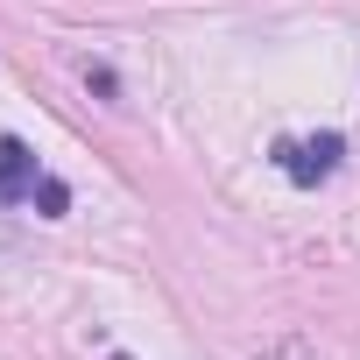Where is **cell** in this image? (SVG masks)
Wrapping results in <instances>:
<instances>
[{"mask_svg": "<svg viewBox=\"0 0 360 360\" xmlns=\"http://www.w3.org/2000/svg\"><path fill=\"white\" fill-rule=\"evenodd\" d=\"M113 360H127V353H113Z\"/></svg>", "mask_w": 360, "mask_h": 360, "instance_id": "277c9868", "label": "cell"}, {"mask_svg": "<svg viewBox=\"0 0 360 360\" xmlns=\"http://www.w3.org/2000/svg\"><path fill=\"white\" fill-rule=\"evenodd\" d=\"M36 205H43V219H64V212H71V191H64V176H43Z\"/></svg>", "mask_w": 360, "mask_h": 360, "instance_id": "3957f363", "label": "cell"}, {"mask_svg": "<svg viewBox=\"0 0 360 360\" xmlns=\"http://www.w3.org/2000/svg\"><path fill=\"white\" fill-rule=\"evenodd\" d=\"M43 162H36V148L22 141V134H0V205H36V191H43Z\"/></svg>", "mask_w": 360, "mask_h": 360, "instance_id": "7a4b0ae2", "label": "cell"}, {"mask_svg": "<svg viewBox=\"0 0 360 360\" xmlns=\"http://www.w3.org/2000/svg\"><path fill=\"white\" fill-rule=\"evenodd\" d=\"M339 155H346V134H290V141H276V169L290 176V184H325V176L339 169Z\"/></svg>", "mask_w": 360, "mask_h": 360, "instance_id": "6da1fadb", "label": "cell"}]
</instances>
